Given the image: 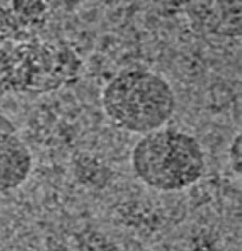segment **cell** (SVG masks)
<instances>
[{
    "label": "cell",
    "instance_id": "2",
    "mask_svg": "<svg viewBox=\"0 0 242 251\" xmlns=\"http://www.w3.org/2000/svg\"><path fill=\"white\" fill-rule=\"evenodd\" d=\"M102 104L113 124L133 133L162 129L176 109L173 87L162 75L143 69L119 72L107 84Z\"/></svg>",
    "mask_w": 242,
    "mask_h": 251
},
{
    "label": "cell",
    "instance_id": "5",
    "mask_svg": "<svg viewBox=\"0 0 242 251\" xmlns=\"http://www.w3.org/2000/svg\"><path fill=\"white\" fill-rule=\"evenodd\" d=\"M229 159L232 162L233 170L238 174L241 171V135L238 133L234 139H233L232 145L229 149Z\"/></svg>",
    "mask_w": 242,
    "mask_h": 251
},
{
    "label": "cell",
    "instance_id": "4",
    "mask_svg": "<svg viewBox=\"0 0 242 251\" xmlns=\"http://www.w3.org/2000/svg\"><path fill=\"white\" fill-rule=\"evenodd\" d=\"M32 168L30 149L16 133L0 129V194L20 188L30 177Z\"/></svg>",
    "mask_w": 242,
    "mask_h": 251
},
{
    "label": "cell",
    "instance_id": "1",
    "mask_svg": "<svg viewBox=\"0 0 242 251\" xmlns=\"http://www.w3.org/2000/svg\"><path fill=\"white\" fill-rule=\"evenodd\" d=\"M81 60L54 30L48 5L0 6V91L42 95L78 78Z\"/></svg>",
    "mask_w": 242,
    "mask_h": 251
},
{
    "label": "cell",
    "instance_id": "3",
    "mask_svg": "<svg viewBox=\"0 0 242 251\" xmlns=\"http://www.w3.org/2000/svg\"><path fill=\"white\" fill-rule=\"evenodd\" d=\"M136 177L154 190L176 192L190 188L206 170L203 149L183 131L162 129L147 133L131 152Z\"/></svg>",
    "mask_w": 242,
    "mask_h": 251
}]
</instances>
